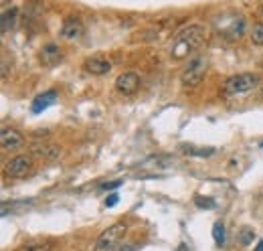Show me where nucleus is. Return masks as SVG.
I'll return each instance as SVG.
<instances>
[{
    "label": "nucleus",
    "mask_w": 263,
    "mask_h": 251,
    "mask_svg": "<svg viewBox=\"0 0 263 251\" xmlns=\"http://www.w3.org/2000/svg\"><path fill=\"white\" fill-rule=\"evenodd\" d=\"M205 41H207V28L203 24H188V26L180 28L174 34L168 53H170V57L174 61H182L192 51H196L199 47H203Z\"/></svg>",
    "instance_id": "f257e3e1"
},
{
    "label": "nucleus",
    "mask_w": 263,
    "mask_h": 251,
    "mask_svg": "<svg viewBox=\"0 0 263 251\" xmlns=\"http://www.w3.org/2000/svg\"><path fill=\"white\" fill-rule=\"evenodd\" d=\"M257 87H261V77L257 73H239V75H233L225 81L223 93L227 97H237V95L251 93Z\"/></svg>",
    "instance_id": "f03ea898"
},
{
    "label": "nucleus",
    "mask_w": 263,
    "mask_h": 251,
    "mask_svg": "<svg viewBox=\"0 0 263 251\" xmlns=\"http://www.w3.org/2000/svg\"><path fill=\"white\" fill-rule=\"evenodd\" d=\"M207 69H209V61L205 57H196L188 63V67L182 71L180 75V83L184 89H194L203 83L205 75H207Z\"/></svg>",
    "instance_id": "7ed1b4c3"
},
{
    "label": "nucleus",
    "mask_w": 263,
    "mask_h": 251,
    "mask_svg": "<svg viewBox=\"0 0 263 251\" xmlns=\"http://www.w3.org/2000/svg\"><path fill=\"white\" fill-rule=\"evenodd\" d=\"M128 233V225L126 223H114L112 227H108L93 243V251H114L120 241L124 239V235Z\"/></svg>",
    "instance_id": "20e7f679"
},
{
    "label": "nucleus",
    "mask_w": 263,
    "mask_h": 251,
    "mask_svg": "<svg viewBox=\"0 0 263 251\" xmlns=\"http://www.w3.org/2000/svg\"><path fill=\"white\" fill-rule=\"evenodd\" d=\"M32 168V154H18L6 164V176L8 178H24Z\"/></svg>",
    "instance_id": "39448f33"
},
{
    "label": "nucleus",
    "mask_w": 263,
    "mask_h": 251,
    "mask_svg": "<svg viewBox=\"0 0 263 251\" xmlns=\"http://www.w3.org/2000/svg\"><path fill=\"white\" fill-rule=\"evenodd\" d=\"M245 32H247V22H245V18H243L241 14L233 16V18L229 20V24H225V26L221 28V37L227 39V41H231V43L241 41Z\"/></svg>",
    "instance_id": "423d86ee"
},
{
    "label": "nucleus",
    "mask_w": 263,
    "mask_h": 251,
    "mask_svg": "<svg viewBox=\"0 0 263 251\" xmlns=\"http://www.w3.org/2000/svg\"><path fill=\"white\" fill-rule=\"evenodd\" d=\"M0 144H2L4 152H16L24 146V138H22V134H18L12 128H2L0 130Z\"/></svg>",
    "instance_id": "0eeeda50"
},
{
    "label": "nucleus",
    "mask_w": 263,
    "mask_h": 251,
    "mask_svg": "<svg viewBox=\"0 0 263 251\" xmlns=\"http://www.w3.org/2000/svg\"><path fill=\"white\" fill-rule=\"evenodd\" d=\"M140 75L136 71H124L118 79H116V89L122 93V95H134L140 87Z\"/></svg>",
    "instance_id": "6e6552de"
},
{
    "label": "nucleus",
    "mask_w": 263,
    "mask_h": 251,
    "mask_svg": "<svg viewBox=\"0 0 263 251\" xmlns=\"http://www.w3.org/2000/svg\"><path fill=\"white\" fill-rule=\"evenodd\" d=\"M39 61H41L43 67H57V65L63 61V49H61L59 45L49 43V45H45V47L41 49Z\"/></svg>",
    "instance_id": "1a4fd4ad"
},
{
    "label": "nucleus",
    "mask_w": 263,
    "mask_h": 251,
    "mask_svg": "<svg viewBox=\"0 0 263 251\" xmlns=\"http://www.w3.org/2000/svg\"><path fill=\"white\" fill-rule=\"evenodd\" d=\"M83 69L91 75H108L112 71V61L102 55H93L83 61Z\"/></svg>",
    "instance_id": "9d476101"
},
{
    "label": "nucleus",
    "mask_w": 263,
    "mask_h": 251,
    "mask_svg": "<svg viewBox=\"0 0 263 251\" xmlns=\"http://www.w3.org/2000/svg\"><path fill=\"white\" fill-rule=\"evenodd\" d=\"M30 154L39 156L43 160H57L61 156V146L59 144H49V142H37L30 146Z\"/></svg>",
    "instance_id": "9b49d317"
},
{
    "label": "nucleus",
    "mask_w": 263,
    "mask_h": 251,
    "mask_svg": "<svg viewBox=\"0 0 263 251\" xmlns=\"http://www.w3.org/2000/svg\"><path fill=\"white\" fill-rule=\"evenodd\" d=\"M83 32H85V26H83V22L77 20V18H69V20H65V24L61 26V37H63L65 41H69V43L79 41V39L83 37Z\"/></svg>",
    "instance_id": "f8f14e48"
},
{
    "label": "nucleus",
    "mask_w": 263,
    "mask_h": 251,
    "mask_svg": "<svg viewBox=\"0 0 263 251\" xmlns=\"http://www.w3.org/2000/svg\"><path fill=\"white\" fill-rule=\"evenodd\" d=\"M55 103H57V91H55V89H49V91H45V93H39V95L32 99L30 112H32V114H43L47 107H51V105H55Z\"/></svg>",
    "instance_id": "ddd939ff"
},
{
    "label": "nucleus",
    "mask_w": 263,
    "mask_h": 251,
    "mask_svg": "<svg viewBox=\"0 0 263 251\" xmlns=\"http://www.w3.org/2000/svg\"><path fill=\"white\" fill-rule=\"evenodd\" d=\"M16 18H18V8H8V10H4V12H2V16H0L2 34H6V32H10V30H12V26L16 24Z\"/></svg>",
    "instance_id": "4468645a"
},
{
    "label": "nucleus",
    "mask_w": 263,
    "mask_h": 251,
    "mask_svg": "<svg viewBox=\"0 0 263 251\" xmlns=\"http://www.w3.org/2000/svg\"><path fill=\"white\" fill-rule=\"evenodd\" d=\"M237 241H239V245L241 247H249L253 241H255V231H253V227H241L239 229V233H237Z\"/></svg>",
    "instance_id": "2eb2a0df"
},
{
    "label": "nucleus",
    "mask_w": 263,
    "mask_h": 251,
    "mask_svg": "<svg viewBox=\"0 0 263 251\" xmlns=\"http://www.w3.org/2000/svg\"><path fill=\"white\" fill-rule=\"evenodd\" d=\"M213 239H215V243H217L219 247L225 245V225H223L221 221H217V223L213 225Z\"/></svg>",
    "instance_id": "dca6fc26"
},
{
    "label": "nucleus",
    "mask_w": 263,
    "mask_h": 251,
    "mask_svg": "<svg viewBox=\"0 0 263 251\" xmlns=\"http://www.w3.org/2000/svg\"><path fill=\"white\" fill-rule=\"evenodd\" d=\"M251 41H253V45H257V47H263V22H257V24H253V28H251Z\"/></svg>",
    "instance_id": "f3484780"
},
{
    "label": "nucleus",
    "mask_w": 263,
    "mask_h": 251,
    "mask_svg": "<svg viewBox=\"0 0 263 251\" xmlns=\"http://www.w3.org/2000/svg\"><path fill=\"white\" fill-rule=\"evenodd\" d=\"M51 243L49 241H37V243H26V245H22L18 251H51Z\"/></svg>",
    "instance_id": "a211bd4d"
},
{
    "label": "nucleus",
    "mask_w": 263,
    "mask_h": 251,
    "mask_svg": "<svg viewBox=\"0 0 263 251\" xmlns=\"http://www.w3.org/2000/svg\"><path fill=\"white\" fill-rule=\"evenodd\" d=\"M194 205L199 209H215V201L213 199H203V197H194Z\"/></svg>",
    "instance_id": "6ab92c4d"
},
{
    "label": "nucleus",
    "mask_w": 263,
    "mask_h": 251,
    "mask_svg": "<svg viewBox=\"0 0 263 251\" xmlns=\"http://www.w3.org/2000/svg\"><path fill=\"white\" fill-rule=\"evenodd\" d=\"M124 185V181L120 178V181H110V183H104L102 185V191H114V189H120Z\"/></svg>",
    "instance_id": "aec40b11"
},
{
    "label": "nucleus",
    "mask_w": 263,
    "mask_h": 251,
    "mask_svg": "<svg viewBox=\"0 0 263 251\" xmlns=\"http://www.w3.org/2000/svg\"><path fill=\"white\" fill-rule=\"evenodd\" d=\"M118 201H120V197H118V195H110V197L106 199V207H116V205H118Z\"/></svg>",
    "instance_id": "412c9836"
},
{
    "label": "nucleus",
    "mask_w": 263,
    "mask_h": 251,
    "mask_svg": "<svg viewBox=\"0 0 263 251\" xmlns=\"http://www.w3.org/2000/svg\"><path fill=\"white\" fill-rule=\"evenodd\" d=\"M136 249H138V247H136L134 243H126V245H118L114 251H136Z\"/></svg>",
    "instance_id": "4be33fe9"
},
{
    "label": "nucleus",
    "mask_w": 263,
    "mask_h": 251,
    "mask_svg": "<svg viewBox=\"0 0 263 251\" xmlns=\"http://www.w3.org/2000/svg\"><path fill=\"white\" fill-rule=\"evenodd\" d=\"M253 251H263V239L259 241V243H257V245H255V249H253Z\"/></svg>",
    "instance_id": "5701e85b"
},
{
    "label": "nucleus",
    "mask_w": 263,
    "mask_h": 251,
    "mask_svg": "<svg viewBox=\"0 0 263 251\" xmlns=\"http://www.w3.org/2000/svg\"><path fill=\"white\" fill-rule=\"evenodd\" d=\"M261 97H263V81H261Z\"/></svg>",
    "instance_id": "b1692460"
}]
</instances>
